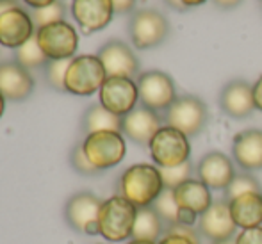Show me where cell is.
<instances>
[{
	"instance_id": "obj_1",
	"label": "cell",
	"mask_w": 262,
	"mask_h": 244,
	"mask_svg": "<svg viewBox=\"0 0 262 244\" xmlns=\"http://www.w3.org/2000/svg\"><path fill=\"white\" fill-rule=\"evenodd\" d=\"M118 189H120V196L128 199L138 209L152 207L159 194L164 191L161 169L154 164H146V162L128 166L121 173Z\"/></svg>"
},
{
	"instance_id": "obj_2",
	"label": "cell",
	"mask_w": 262,
	"mask_h": 244,
	"mask_svg": "<svg viewBox=\"0 0 262 244\" xmlns=\"http://www.w3.org/2000/svg\"><path fill=\"white\" fill-rule=\"evenodd\" d=\"M138 207L123 196L116 194L104 199L98 216V232L109 242H123L132 239Z\"/></svg>"
},
{
	"instance_id": "obj_3",
	"label": "cell",
	"mask_w": 262,
	"mask_h": 244,
	"mask_svg": "<svg viewBox=\"0 0 262 244\" xmlns=\"http://www.w3.org/2000/svg\"><path fill=\"white\" fill-rule=\"evenodd\" d=\"M105 80L107 73L98 55L82 54L70 62L64 77V91L75 97H91L102 90Z\"/></svg>"
},
{
	"instance_id": "obj_4",
	"label": "cell",
	"mask_w": 262,
	"mask_h": 244,
	"mask_svg": "<svg viewBox=\"0 0 262 244\" xmlns=\"http://www.w3.org/2000/svg\"><path fill=\"white\" fill-rule=\"evenodd\" d=\"M162 120L168 127L177 128L187 138H194L207 125L209 110L204 100L194 95H182L169 105Z\"/></svg>"
},
{
	"instance_id": "obj_5",
	"label": "cell",
	"mask_w": 262,
	"mask_h": 244,
	"mask_svg": "<svg viewBox=\"0 0 262 244\" xmlns=\"http://www.w3.org/2000/svg\"><path fill=\"white\" fill-rule=\"evenodd\" d=\"M148 150L157 168H175L191 161L189 138L168 125H162L161 130L154 136Z\"/></svg>"
},
{
	"instance_id": "obj_6",
	"label": "cell",
	"mask_w": 262,
	"mask_h": 244,
	"mask_svg": "<svg viewBox=\"0 0 262 244\" xmlns=\"http://www.w3.org/2000/svg\"><path fill=\"white\" fill-rule=\"evenodd\" d=\"M169 34V24L162 13L156 9H136L128 20V36L138 50L156 49Z\"/></svg>"
},
{
	"instance_id": "obj_7",
	"label": "cell",
	"mask_w": 262,
	"mask_h": 244,
	"mask_svg": "<svg viewBox=\"0 0 262 244\" xmlns=\"http://www.w3.org/2000/svg\"><path fill=\"white\" fill-rule=\"evenodd\" d=\"M82 146L90 162L98 171L114 168L127 155V143L121 132L104 130L88 134L82 139Z\"/></svg>"
},
{
	"instance_id": "obj_8",
	"label": "cell",
	"mask_w": 262,
	"mask_h": 244,
	"mask_svg": "<svg viewBox=\"0 0 262 244\" xmlns=\"http://www.w3.org/2000/svg\"><path fill=\"white\" fill-rule=\"evenodd\" d=\"M139 93V103L156 113H166L173 102L179 98L173 79L161 70L143 72L136 79Z\"/></svg>"
},
{
	"instance_id": "obj_9",
	"label": "cell",
	"mask_w": 262,
	"mask_h": 244,
	"mask_svg": "<svg viewBox=\"0 0 262 244\" xmlns=\"http://www.w3.org/2000/svg\"><path fill=\"white\" fill-rule=\"evenodd\" d=\"M104 199L97 194L88 193H75L70 196L64 203V221L72 230L86 235H100L98 232V216Z\"/></svg>"
},
{
	"instance_id": "obj_10",
	"label": "cell",
	"mask_w": 262,
	"mask_h": 244,
	"mask_svg": "<svg viewBox=\"0 0 262 244\" xmlns=\"http://www.w3.org/2000/svg\"><path fill=\"white\" fill-rule=\"evenodd\" d=\"M36 39L50 61L73 59L77 49H79V34H77L75 27L66 20L38 27Z\"/></svg>"
},
{
	"instance_id": "obj_11",
	"label": "cell",
	"mask_w": 262,
	"mask_h": 244,
	"mask_svg": "<svg viewBox=\"0 0 262 244\" xmlns=\"http://www.w3.org/2000/svg\"><path fill=\"white\" fill-rule=\"evenodd\" d=\"M196 230L202 237L212 244H227L237 235V225L234 223L228 207V199H214L212 205L198 217Z\"/></svg>"
},
{
	"instance_id": "obj_12",
	"label": "cell",
	"mask_w": 262,
	"mask_h": 244,
	"mask_svg": "<svg viewBox=\"0 0 262 244\" xmlns=\"http://www.w3.org/2000/svg\"><path fill=\"white\" fill-rule=\"evenodd\" d=\"M98 100L107 110L123 118L138 107V84L134 79L127 77H107L102 90L98 91Z\"/></svg>"
},
{
	"instance_id": "obj_13",
	"label": "cell",
	"mask_w": 262,
	"mask_h": 244,
	"mask_svg": "<svg viewBox=\"0 0 262 244\" xmlns=\"http://www.w3.org/2000/svg\"><path fill=\"white\" fill-rule=\"evenodd\" d=\"M36 34L31 13L20 6H13L0 14V45L6 49H20Z\"/></svg>"
},
{
	"instance_id": "obj_14",
	"label": "cell",
	"mask_w": 262,
	"mask_h": 244,
	"mask_svg": "<svg viewBox=\"0 0 262 244\" xmlns=\"http://www.w3.org/2000/svg\"><path fill=\"white\" fill-rule=\"evenodd\" d=\"M162 123L164 120L161 114L139 103L134 110L121 118V134L136 145L148 146L154 136L161 130Z\"/></svg>"
},
{
	"instance_id": "obj_15",
	"label": "cell",
	"mask_w": 262,
	"mask_h": 244,
	"mask_svg": "<svg viewBox=\"0 0 262 244\" xmlns=\"http://www.w3.org/2000/svg\"><path fill=\"white\" fill-rule=\"evenodd\" d=\"M194 171L198 180H202L210 191H225L237 175L232 159L223 151H209L202 155Z\"/></svg>"
},
{
	"instance_id": "obj_16",
	"label": "cell",
	"mask_w": 262,
	"mask_h": 244,
	"mask_svg": "<svg viewBox=\"0 0 262 244\" xmlns=\"http://www.w3.org/2000/svg\"><path fill=\"white\" fill-rule=\"evenodd\" d=\"M98 59L105 68L107 77L134 79L139 73V61L130 47L121 39H111L98 50Z\"/></svg>"
},
{
	"instance_id": "obj_17",
	"label": "cell",
	"mask_w": 262,
	"mask_h": 244,
	"mask_svg": "<svg viewBox=\"0 0 262 244\" xmlns=\"http://www.w3.org/2000/svg\"><path fill=\"white\" fill-rule=\"evenodd\" d=\"M70 11L84 34L105 29L116 14L111 0H72Z\"/></svg>"
},
{
	"instance_id": "obj_18",
	"label": "cell",
	"mask_w": 262,
	"mask_h": 244,
	"mask_svg": "<svg viewBox=\"0 0 262 244\" xmlns=\"http://www.w3.org/2000/svg\"><path fill=\"white\" fill-rule=\"evenodd\" d=\"M220 107L227 116L234 120H245L255 110L253 86L243 79L230 80L220 93Z\"/></svg>"
},
{
	"instance_id": "obj_19",
	"label": "cell",
	"mask_w": 262,
	"mask_h": 244,
	"mask_svg": "<svg viewBox=\"0 0 262 244\" xmlns=\"http://www.w3.org/2000/svg\"><path fill=\"white\" fill-rule=\"evenodd\" d=\"M232 159L243 171H259L262 169V130L246 128L232 139Z\"/></svg>"
},
{
	"instance_id": "obj_20",
	"label": "cell",
	"mask_w": 262,
	"mask_h": 244,
	"mask_svg": "<svg viewBox=\"0 0 262 244\" xmlns=\"http://www.w3.org/2000/svg\"><path fill=\"white\" fill-rule=\"evenodd\" d=\"M34 90L31 72L16 61L0 62V95L9 102H21L29 98Z\"/></svg>"
},
{
	"instance_id": "obj_21",
	"label": "cell",
	"mask_w": 262,
	"mask_h": 244,
	"mask_svg": "<svg viewBox=\"0 0 262 244\" xmlns=\"http://www.w3.org/2000/svg\"><path fill=\"white\" fill-rule=\"evenodd\" d=\"M228 207L237 228L245 230V228L262 227V191L228 199Z\"/></svg>"
},
{
	"instance_id": "obj_22",
	"label": "cell",
	"mask_w": 262,
	"mask_h": 244,
	"mask_svg": "<svg viewBox=\"0 0 262 244\" xmlns=\"http://www.w3.org/2000/svg\"><path fill=\"white\" fill-rule=\"evenodd\" d=\"M173 194H175L179 209L193 210L198 216H202L214 202L210 189L198 179H189L182 186L173 189Z\"/></svg>"
},
{
	"instance_id": "obj_23",
	"label": "cell",
	"mask_w": 262,
	"mask_h": 244,
	"mask_svg": "<svg viewBox=\"0 0 262 244\" xmlns=\"http://www.w3.org/2000/svg\"><path fill=\"white\" fill-rule=\"evenodd\" d=\"M80 127H82L84 136L93 134V132H104V130L121 132V118L113 114L111 110H107L105 107L98 102L86 109Z\"/></svg>"
},
{
	"instance_id": "obj_24",
	"label": "cell",
	"mask_w": 262,
	"mask_h": 244,
	"mask_svg": "<svg viewBox=\"0 0 262 244\" xmlns=\"http://www.w3.org/2000/svg\"><path fill=\"white\" fill-rule=\"evenodd\" d=\"M164 228L166 225L162 223V219L154 210V207H143V209H138L134 230H132V239L157 242L164 235Z\"/></svg>"
},
{
	"instance_id": "obj_25",
	"label": "cell",
	"mask_w": 262,
	"mask_h": 244,
	"mask_svg": "<svg viewBox=\"0 0 262 244\" xmlns=\"http://www.w3.org/2000/svg\"><path fill=\"white\" fill-rule=\"evenodd\" d=\"M14 61L24 66L25 70H36V68H45L50 59L41 50V47H39L34 34L25 45H21L20 49L14 50Z\"/></svg>"
},
{
	"instance_id": "obj_26",
	"label": "cell",
	"mask_w": 262,
	"mask_h": 244,
	"mask_svg": "<svg viewBox=\"0 0 262 244\" xmlns=\"http://www.w3.org/2000/svg\"><path fill=\"white\" fill-rule=\"evenodd\" d=\"M154 210L159 214V217L162 219V223L166 227L169 225H175L177 219H179V205H177L175 194H173V189H164L159 198L154 202Z\"/></svg>"
},
{
	"instance_id": "obj_27",
	"label": "cell",
	"mask_w": 262,
	"mask_h": 244,
	"mask_svg": "<svg viewBox=\"0 0 262 244\" xmlns=\"http://www.w3.org/2000/svg\"><path fill=\"white\" fill-rule=\"evenodd\" d=\"M262 189L260 182L248 171H241L234 176L230 186L225 189V198L227 199H234L241 194H246V193H259Z\"/></svg>"
},
{
	"instance_id": "obj_28",
	"label": "cell",
	"mask_w": 262,
	"mask_h": 244,
	"mask_svg": "<svg viewBox=\"0 0 262 244\" xmlns=\"http://www.w3.org/2000/svg\"><path fill=\"white\" fill-rule=\"evenodd\" d=\"M72 59H57V61H49L43 68L45 72V80L52 90L64 91V77L68 72V66Z\"/></svg>"
},
{
	"instance_id": "obj_29",
	"label": "cell",
	"mask_w": 262,
	"mask_h": 244,
	"mask_svg": "<svg viewBox=\"0 0 262 244\" xmlns=\"http://www.w3.org/2000/svg\"><path fill=\"white\" fill-rule=\"evenodd\" d=\"M159 169H161L164 189H177L184 182H187L191 179V175H193V164H191V161L186 162V164L175 166V168H159Z\"/></svg>"
},
{
	"instance_id": "obj_30",
	"label": "cell",
	"mask_w": 262,
	"mask_h": 244,
	"mask_svg": "<svg viewBox=\"0 0 262 244\" xmlns=\"http://www.w3.org/2000/svg\"><path fill=\"white\" fill-rule=\"evenodd\" d=\"M66 14V7L62 2H54L47 7H41V9H32L31 11V18L34 21L36 29L43 27V25L54 24V21H62Z\"/></svg>"
},
{
	"instance_id": "obj_31",
	"label": "cell",
	"mask_w": 262,
	"mask_h": 244,
	"mask_svg": "<svg viewBox=\"0 0 262 244\" xmlns=\"http://www.w3.org/2000/svg\"><path fill=\"white\" fill-rule=\"evenodd\" d=\"M70 164H72V168L75 169L79 175H84V176L100 175V171H98V169L90 162V159H88L82 143H79V145L73 146L72 153H70Z\"/></svg>"
},
{
	"instance_id": "obj_32",
	"label": "cell",
	"mask_w": 262,
	"mask_h": 244,
	"mask_svg": "<svg viewBox=\"0 0 262 244\" xmlns=\"http://www.w3.org/2000/svg\"><path fill=\"white\" fill-rule=\"evenodd\" d=\"M234 244H262V227L245 228V230L237 232Z\"/></svg>"
},
{
	"instance_id": "obj_33",
	"label": "cell",
	"mask_w": 262,
	"mask_h": 244,
	"mask_svg": "<svg viewBox=\"0 0 262 244\" xmlns=\"http://www.w3.org/2000/svg\"><path fill=\"white\" fill-rule=\"evenodd\" d=\"M164 234H177V235H184V237L191 239L194 244H200V234L194 227H186V225H169L164 228Z\"/></svg>"
},
{
	"instance_id": "obj_34",
	"label": "cell",
	"mask_w": 262,
	"mask_h": 244,
	"mask_svg": "<svg viewBox=\"0 0 262 244\" xmlns=\"http://www.w3.org/2000/svg\"><path fill=\"white\" fill-rule=\"evenodd\" d=\"M198 214H194L193 210H187V209H179V219L177 223L179 225H186V227H194L198 223Z\"/></svg>"
},
{
	"instance_id": "obj_35",
	"label": "cell",
	"mask_w": 262,
	"mask_h": 244,
	"mask_svg": "<svg viewBox=\"0 0 262 244\" xmlns=\"http://www.w3.org/2000/svg\"><path fill=\"white\" fill-rule=\"evenodd\" d=\"M114 7V13L125 14V13H134L136 9V0H111Z\"/></svg>"
},
{
	"instance_id": "obj_36",
	"label": "cell",
	"mask_w": 262,
	"mask_h": 244,
	"mask_svg": "<svg viewBox=\"0 0 262 244\" xmlns=\"http://www.w3.org/2000/svg\"><path fill=\"white\" fill-rule=\"evenodd\" d=\"M157 244H194L191 239L184 237V235H177V234H164L161 239L157 241Z\"/></svg>"
},
{
	"instance_id": "obj_37",
	"label": "cell",
	"mask_w": 262,
	"mask_h": 244,
	"mask_svg": "<svg viewBox=\"0 0 262 244\" xmlns=\"http://www.w3.org/2000/svg\"><path fill=\"white\" fill-rule=\"evenodd\" d=\"M253 100H255V109H259L262 113V75L253 84Z\"/></svg>"
},
{
	"instance_id": "obj_38",
	"label": "cell",
	"mask_w": 262,
	"mask_h": 244,
	"mask_svg": "<svg viewBox=\"0 0 262 244\" xmlns=\"http://www.w3.org/2000/svg\"><path fill=\"white\" fill-rule=\"evenodd\" d=\"M21 2L31 7V9H41V7L50 6V4L57 2V0H21Z\"/></svg>"
},
{
	"instance_id": "obj_39",
	"label": "cell",
	"mask_w": 262,
	"mask_h": 244,
	"mask_svg": "<svg viewBox=\"0 0 262 244\" xmlns=\"http://www.w3.org/2000/svg\"><path fill=\"white\" fill-rule=\"evenodd\" d=\"M212 2H214V6L221 7V9H234L243 0H212Z\"/></svg>"
},
{
	"instance_id": "obj_40",
	"label": "cell",
	"mask_w": 262,
	"mask_h": 244,
	"mask_svg": "<svg viewBox=\"0 0 262 244\" xmlns=\"http://www.w3.org/2000/svg\"><path fill=\"white\" fill-rule=\"evenodd\" d=\"M166 4H168L169 7H171V9H175V11H180V13H184V11H187V7L184 6L182 2H180V0H164Z\"/></svg>"
},
{
	"instance_id": "obj_41",
	"label": "cell",
	"mask_w": 262,
	"mask_h": 244,
	"mask_svg": "<svg viewBox=\"0 0 262 244\" xmlns=\"http://www.w3.org/2000/svg\"><path fill=\"white\" fill-rule=\"evenodd\" d=\"M180 2L184 4V6L189 9V7H198V6H202V4H205L207 0H180Z\"/></svg>"
},
{
	"instance_id": "obj_42",
	"label": "cell",
	"mask_w": 262,
	"mask_h": 244,
	"mask_svg": "<svg viewBox=\"0 0 262 244\" xmlns=\"http://www.w3.org/2000/svg\"><path fill=\"white\" fill-rule=\"evenodd\" d=\"M4 110H6V98L0 95V118L4 116Z\"/></svg>"
},
{
	"instance_id": "obj_43",
	"label": "cell",
	"mask_w": 262,
	"mask_h": 244,
	"mask_svg": "<svg viewBox=\"0 0 262 244\" xmlns=\"http://www.w3.org/2000/svg\"><path fill=\"white\" fill-rule=\"evenodd\" d=\"M127 244H157V242H150V241H138V239H130Z\"/></svg>"
},
{
	"instance_id": "obj_44",
	"label": "cell",
	"mask_w": 262,
	"mask_h": 244,
	"mask_svg": "<svg viewBox=\"0 0 262 244\" xmlns=\"http://www.w3.org/2000/svg\"><path fill=\"white\" fill-rule=\"evenodd\" d=\"M0 2H9V0H0Z\"/></svg>"
},
{
	"instance_id": "obj_45",
	"label": "cell",
	"mask_w": 262,
	"mask_h": 244,
	"mask_svg": "<svg viewBox=\"0 0 262 244\" xmlns=\"http://www.w3.org/2000/svg\"><path fill=\"white\" fill-rule=\"evenodd\" d=\"M227 244H234V242H232V241H230V242H227Z\"/></svg>"
}]
</instances>
